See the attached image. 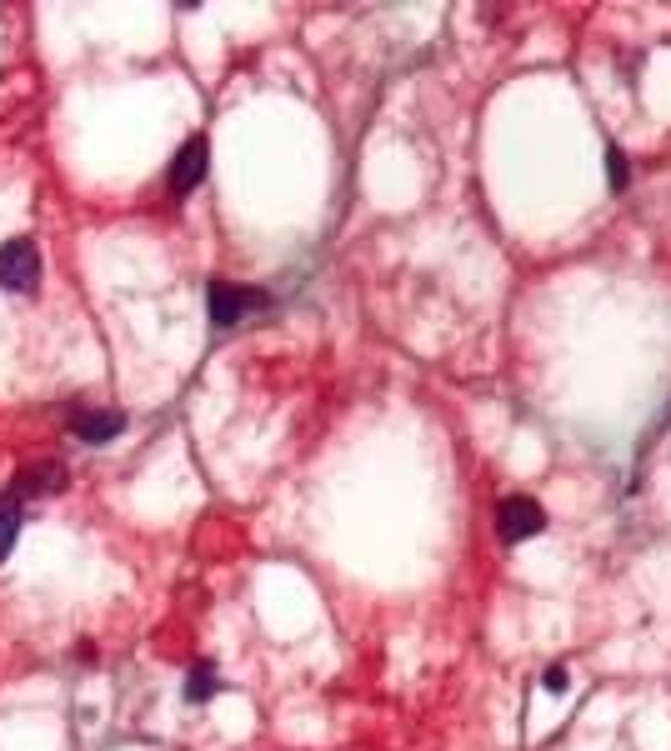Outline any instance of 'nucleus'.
<instances>
[{
    "label": "nucleus",
    "instance_id": "obj_1",
    "mask_svg": "<svg viewBox=\"0 0 671 751\" xmlns=\"http://www.w3.org/2000/svg\"><path fill=\"white\" fill-rule=\"evenodd\" d=\"M546 526V511L542 501H531V496H506L502 506H496V532H502V542H531V536Z\"/></svg>",
    "mask_w": 671,
    "mask_h": 751
},
{
    "label": "nucleus",
    "instance_id": "obj_2",
    "mask_svg": "<svg viewBox=\"0 0 671 751\" xmlns=\"http://www.w3.org/2000/svg\"><path fill=\"white\" fill-rule=\"evenodd\" d=\"M261 291H251V285H231V281H211L206 285V306H211V321L216 326H236L245 311H256L261 306Z\"/></svg>",
    "mask_w": 671,
    "mask_h": 751
},
{
    "label": "nucleus",
    "instance_id": "obj_3",
    "mask_svg": "<svg viewBox=\"0 0 671 751\" xmlns=\"http://www.w3.org/2000/svg\"><path fill=\"white\" fill-rule=\"evenodd\" d=\"M40 276V251L30 241H5L0 246V285L5 291H30Z\"/></svg>",
    "mask_w": 671,
    "mask_h": 751
},
{
    "label": "nucleus",
    "instance_id": "obj_4",
    "mask_svg": "<svg viewBox=\"0 0 671 751\" xmlns=\"http://www.w3.org/2000/svg\"><path fill=\"white\" fill-rule=\"evenodd\" d=\"M206 161H211L206 136H191V141L176 151V161H170V191H176V195L195 191V186H201V176H206Z\"/></svg>",
    "mask_w": 671,
    "mask_h": 751
},
{
    "label": "nucleus",
    "instance_id": "obj_5",
    "mask_svg": "<svg viewBox=\"0 0 671 751\" xmlns=\"http://www.w3.org/2000/svg\"><path fill=\"white\" fill-rule=\"evenodd\" d=\"M121 427H126V416H121V411H76V416H71V431H76L80 441H91V446L121 436Z\"/></svg>",
    "mask_w": 671,
    "mask_h": 751
},
{
    "label": "nucleus",
    "instance_id": "obj_6",
    "mask_svg": "<svg viewBox=\"0 0 671 751\" xmlns=\"http://www.w3.org/2000/svg\"><path fill=\"white\" fill-rule=\"evenodd\" d=\"M61 486H65V471L55 467V461H46V467L21 471V481L11 486V496H51V492H61Z\"/></svg>",
    "mask_w": 671,
    "mask_h": 751
},
{
    "label": "nucleus",
    "instance_id": "obj_7",
    "mask_svg": "<svg viewBox=\"0 0 671 751\" xmlns=\"http://www.w3.org/2000/svg\"><path fill=\"white\" fill-rule=\"evenodd\" d=\"M15 532H21V496H0V561L11 557V546H15Z\"/></svg>",
    "mask_w": 671,
    "mask_h": 751
},
{
    "label": "nucleus",
    "instance_id": "obj_8",
    "mask_svg": "<svg viewBox=\"0 0 671 751\" xmlns=\"http://www.w3.org/2000/svg\"><path fill=\"white\" fill-rule=\"evenodd\" d=\"M607 186H611V191H626V186H632V161L621 156L617 145L607 151Z\"/></svg>",
    "mask_w": 671,
    "mask_h": 751
},
{
    "label": "nucleus",
    "instance_id": "obj_9",
    "mask_svg": "<svg viewBox=\"0 0 671 751\" xmlns=\"http://www.w3.org/2000/svg\"><path fill=\"white\" fill-rule=\"evenodd\" d=\"M211 691H216V666H195L191 682H186V697H191V701H206Z\"/></svg>",
    "mask_w": 671,
    "mask_h": 751
},
{
    "label": "nucleus",
    "instance_id": "obj_10",
    "mask_svg": "<svg viewBox=\"0 0 671 751\" xmlns=\"http://www.w3.org/2000/svg\"><path fill=\"white\" fill-rule=\"evenodd\" d=\"M567 687V672H561V666H552V672H546V691H561Z\"/></svg>",
    "mask_w": 671,
    "mask_h": 751
},
{
    "label": "nucleus",
    "instance_id": "obj_11",
    "mask_svg": "<svg viewBox=\"0 0 671 751\" xmlns=\"http://www.w3.org/2000/svg\"><path fill=\"white\" fill-rule=\"evenodd\" d=\"M667 416H671V411H667Z\"/></svg>",
    "mask_w": 671,
    "mask_h": 751
}]
</instances>
